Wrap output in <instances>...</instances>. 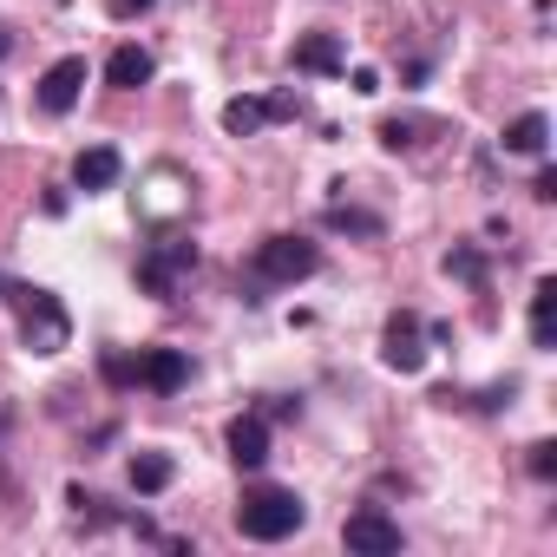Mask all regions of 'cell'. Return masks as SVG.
I'll return each instance as SVG.
<instances>
[{
    "mask_svg": "<svg viewBox=\"0 0 557 557\" xmlns=\"http://www.w3.org/2000/svg\"><path fill=\"white\" fill-rule=\"evenodd\" d=\"M99 374H106L112 387H138V361H132V355H106V361H99Z\"/></svg>",
    "mask_w": 557,
    "mask_h": 557,
    "instance_id": "obj_21",
    "label": "cell"
},
{
    "mask_svg": "<svg viewBox=\"0 0 557 557\" xmlns=\"http://www.w3.org/2000/svg\"><path fill=\"white\" fill-rule=\"evenodd\" d=\"M184 190H190V184H184V171H177V164H158V171L145 177V197H138V210H145L151 223H171V216L190 203Z\"/></svg>",
    "mask_w": 557,
    "mask_h": 557,
    "instance_id": "obj_8",
    "label": "cell"
},
{
    "mask_svg": "<svg viewBox=\"0 0 557 557\" xmlns=\"http://www.w3.org/2000/svg\"><path fill=\"white\" fill-rule=\"evenodd\" d=\"M151 73H158V66H151V53H145V47H132V40L106 60V86H112V92H138V86H151Z\"/></svg>",
    "mask_w": 557,
    "mask_h": 557,
    "instance_id": "obj_14",
    "label": "cell"
},
{
    "mask_svg": "<svg viewBox=\"0 0 557 557\" xmlns=\"http://www.w3.org/2000/svg\"><path fill=\"white\" fill-rule=\"evenodd\" d=\"M524 466H531V479H557V440H537Z\"/></svg>",
    "mask_w": 557,
    "mask_h": 557,
    "instance_id": "obj_22",
    "label": "cell"
},
{
    "mask_svg": "<svg viewBox=\"0 0 557 557\" xmlns=\"http://www.w3.org/2000/svg\"><path fill=\"white\" fill-rule=\"evenodd\" d=\"M184 381H190V355H184V348H145V355H138V387L177 394Z\"/></svg>",
    "mask_w": 557,
    "mask_h": 557,
    "instance_id": "obj_9",
    "label": "cell"
},
{
    "mask_svg": "<svg viewBox=\"0 0 557 557\" xmlns=\"http://www.w3.org/2000/svg\"><path fill=\"white\" fill-rule=\"evenodd\" d=\"M289 60H296V73H315V79H335V73L348 66V53H342V40H335V34H302Z\"/></svg>",
    "mask_w": 557,
    "mask_h": 557,
    "instance_id": "obj_11",
    "label": "cell"
},
{
    "mask_svg": "<svg viewBox=\"0 0 557 557\" xmlns=\"http://www.w3.org/2000/svg\"><path fill=\"white\" fill-rule=\"evenodd\" d=\"M446 275H459L466 289H485V256H479L472 243H459V249L446 256Z\"/></svg>",
    "mask_w": 557,
    "mask_h": 557,
    "instance_id": "obj_18",
    "label": "cell"
},
{
    "mask_svg": "<svg viewBox=\"0 0 557 557\" xmlns=\"http://www.w3.org/2000/svg\"><path fill=\"white\" fill-rule=\"evenodd\" d=\"M531 342L537 348H557V283H550V275L531 289Z\"/></svg>",
    "mask_w": 557,
    "mask_h": 557,
    "instance_id": "obj_16",
    "label": "cell"
},
{
    "mask_svg": "<svg viewBox=\"0 0 557 557\" xmlns=\"http://www.w3.org/2000/svg\"><path fill=\"white\" fill-rule=\"evenodd\" d=\"M381 361L394 368V374H420L426 368V329H420V315H394L387 322V335H381Z\"/></svg>",
    "mask_w": 557,
    "mask_h": 557,
    "instance_id": "obj_5",
    "label": "cell"
},
{
    "mask_svg": "<svg viewBox=\"0 0 557 557\" xmlns=\"http://www.w3.org/2000/svg\"><path fill=\"white\" fill-rule=\"evenodd\" d=\"M531 190H537V197L550 203V197H557V171H550V164H537V184H531Z\"/></svg>",
    "mask_w": 557,
    "mask_h": 557,
    "instance_id": "obj_25",
    "label": "cell"
},
{
    "mask_svg": "<svg viewBox=\"0 0 557 557\" xmlns=\"http://www.w3.org/2000/svg\"><path fill=\"white\" fill-rule=\"evenodd\" d=\"M8 47H14V40H8V27H0V53H8Z\"/></svg>",
    "mask_w": 557,
    "mask_h": 557,
    "instance_id": "obj_26",
    "label": "cell"
},
{
    "mask_svg": "<svg viewBox=\"0 0 557 557\" xmlns=\"http://www.w3.org/2000/svg\"><path fill=\"white\" fill-rule=\"evenodd\" d=\"M289 112H296L289 99H230V106H223V132H230V138H256L269 119H289Z\"/></svg>",
    "mask_w": 557,
    "mask_h": 557,
    "instance_id": "obj_10",
    "label": "cell"
},
{
    "mask_svg": "<svg viewBox=\"0 0 557 557\" xmlns=\"http://www.w3.org/2000/svg\"><path fill=\"white\" fill-rule=\"evenodd\" d=\"M544 145H550V119L544 112H518L505 125V151L511 158H544Z\"/></svg>",
    "mask_w": 557,
    "mask_h": 557,
    "instance_id": "obj_15",
    "label": "cell"
},
{
    "mask_svg": "<svg viewBox=\"0 0 557 557\" xmlns=\"http://www.w3.org/2000/svg\"><path fill=\"white\" fill-rule=\"evenodd\" d=\"M86 79H92V66L79 60V53H66V60H53L40 79H34V99H40V112H73L79 106V92H86Z\"/></svg>",
    "mask_w": 557,
    "mask_h": 557,
    "instance_id": "obj_4",
    "label": "cell"
},
{
    "mask_svg": "<svg viewBox=\"0 0 557 557\" xmlns=\"http://www.w3.org/2000/svg\"><path fill=\"white\" fill-rule=\"evenodd\" d=\"M249 269L262 275V283H309V275L322 269V249L309 236H262Z\"/></svg>",
    "mask_w": 557,
    "mask_h": 557,
    "instance_id": "obj_3",
    "label": "cell"
},
{
    "mask_svg": "<svg viewBox=\"0 0 557 557\" xmlns=\"http://www.w3.org/2000/svg\"><path fill=\"white\" fill-rule=\"evenodd\" d=\"M329 230H348V236H381V216H374V210H348V203H335V210H329Z\"/></svg>",
    "mask_w": 557,
    "mask_h": 557,
    "instance_id": "obj_20",
    "label": "cell"
},
{
    "mask_svg": "<svg viewBox=\"0 0 557 557\" xmlns=\"http://www.w3.org/2000/svg\"><path fill=\"white\" fill-rule=\"evenodd\" d=\"M309 524V505L289 492V485H249L243 505H236V531L256 537V544H283Z\"/></svg>",
    "mask_w": 557,
    "mask_h": 557,
    "instance_id": "obj_1",
    "label": "cell"
},
{
    "mask_svg": "<svg viewBox=\"0 0 557 557\" xmlns=\"http://www.w3.org/2000/svg\"><path fill=\"white\" fill-rule=\"evenodd\" d=\"M158 0H112V21H138V14H151Z\"/></svg>",
    "mask_w": 557,
    "mask_h": 557,
    "instance_id": "obj_23",
    "label": "cell"
},
{
    "mask_svg": "<svg viewBox=\"0 0 557 557\" xmlns=\"http://www.w3.org/2000/svg\"><path fill=\"white\" fill-rule=\"evenodd\" d=\"M8 302H14V315H21V342H27V355H60V348L73 342V315L60 309V296H53V289L14 283V289H8Z\"/></svg>",
    "mask_w": 557,
    "mask_h": 557,
    "instance_id": "obj_2",
    "label": "cell"
},
{
    "mask_svg": "<svg viewBox=\"0 0 557 557\" xmlns=\"http://www.w3.org/2000/svg\"><path fill=\"white\" fill-rule=\"evenodd\" d=\"M184 269H197V243H158V249L138 262V283H145L151 296L171 302V289H177V275H184Z\"/></svg>",
    "mask_w": 557,
    "mask_h": 557,
    "instance_id": "obj_6",
    "label": "cell"
},
{
    "mask_svg": "<svg viewBox=\"0 0 557 557\" xmlns=\"http://www.w3.org/2000/svg\"><path fill=\"white\" fill-rule=\"evenodd\" d=\"M223 446H230V459H236L243 472H256V466L269 459V426H262V413H243V420H230Z\"/></svg>",
    "mask_w": 557,
    "mask_h": 557,
    "instance_id": "obj_13",
    "label": "cell"
},
{
    "mask_svg": "<svg viewBox=\"0 0 557 557\" xmlns=\"http://www.w3.org/2000/svg\"><path fill=\"white\" fill-rule=\"evenodd\" d=\"M342 544L361 550V557H394V550H400V524H394L387 511H355V518L342 524Z\"/></svg>",
    "mask_w": 557,
    "mask_h": 557,
    "instance_id": "obj_7",
    "label": "cell"
},
{
    "mask_svg": "<svg viewBox=\"0 0 557 557\" xmlns=\"http://www.w3.org/2000/svg\"><path fill=\"white\" fill-rule=\"evenodd\" d=\"M420 132H433V125H426V119H381V145H387V151H413Z\"/></svg>",
    "mask_w": 557,
    "mask_h": 557,
    "instance_id": "obj_19",
    "label": "cell"
},
{
    "mask_svg": "<svg viewBox=\"0 0 557 557\" xmlns=\"http://www.w3.org/2000/svg\"><path fill=\"white\" fill-rule=\"evenodd\" d=\"M171 479H177L171 453H138V459H132V492L158 498V492H171Z\"/></svg>",
    "mask_w": 557,
    "mask_h": 557,
    "instance_id": "obj_17",
    "label": "cell"
},
{
    "mask_svg": "<svg viewBox=\"0 0 557 557\" xmlns=\"http://www.w3.org/2000/svg\"><path fill=\"white\" fill-rule=\"evenodd\" d=\"M355 92L374 99V92H381V73H374V66H355Z\"/></svg>",
    "mask_w": 557,
    "mask_h": 557,
    "instance_id": "obj_24",
    "label": "cell"
},
{
    "mask_svg": "<svg viewBox=\"0 0 557 557\" xmlns=\"http://www.w3.org/2000/svg\"><path fill=\"white\" fill-rule=\"evenodd\" d=\"M119 171H125V158L112 151V145H86L79 158H73V184L92 197V190H112L119 184Z\"/></svg>",
    "mask_w": 557,
    "mask_h": 557,
    "instance_id": "obj_12",
    "label": "cell"
}]
</instances>
